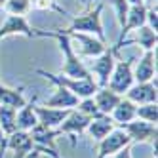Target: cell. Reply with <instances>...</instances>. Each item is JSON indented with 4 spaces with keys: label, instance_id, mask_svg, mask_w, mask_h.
Wrapping results in <instances>:
<instances>
[{
    "label": "cell",
    "instance_id": "15",
    "mask_svg": "<svg viewBox=\"0 0 158 158\" xmlns=\"http://www.w3.org/2000/svg\"><path fill=\"white\" fill-rule=\"evenodd\" d=\"M114 128H116V124H114V120H112L109 114H99V116H94L92 120H89L88 128H86V133L94 141H101L107 133H110Z\"/></svg>",
    "mask_w": 158,
    "mask_h": 158
},
{
    "label": "cell",
    "instance_id": "3",
    "mask_svg": "<svg viewBox=\"0 0 158 158\" xmlns=\"http://www.w3.org/2000/svg\"><path fill=\"white\" fill-rule=\"evenodd\" d=\"M36 73L40 76H44L46 80H50L52 84L73 92L78 99L92 97L97 92V88H99L95 84V80H82V78H71V76H65V74H53V73H48V71H44V69H36Z\"/></svg>",
    "mask_w": 158,
    "mask_h": 158
},
{
    "label": "cell",
    "instance_id": "23",
    "mask_svg": "<svg viewBox=\"0 0 158 158\" xmlns=\"http://www.w3.org/2000/svg\"><path fill=\"white\" fill-rule=\"evenodd\" d=\"M15 109L12 107H4L0 105V130L4 133V139L8 137L10 133H14L17 128H15Z\"/></svg>",
    "mask_w": 158,
    "mask_h": 158
},
{
    "label": "cell",
    "instance_id": "12",
    "mask_svg": "<svg viewBox=\"0 0 158 158\" xmlns=\"http://www.w3.org/2000/svg\"><path fill=\"white\" fill-rule=\"evenodd\" d=\"M124 97L130 99L131 103L135 105H147V103H156V97H158V92H156V80H151V82H135Z\"/></svg>",
    "mask_w": 158,
    "mask_h": 158
},
{
    "label": "cell",
    "instance_id": "29",
    "mask_svg": "<svg viewBox=\"0 0 158 158\" xmlns=\"http://www.w3.org/2000/svg\"><path fill=\"white\" fill-rule=\"evenodd\" d=\"M114 158H131V149H130V145L124 147V149H120V151L114 154Z\"/></svg>",
    "mask_w": 158,
    "mask_h": 158
},
{
    "label": "cell",
    "instance_id": "30",
    "mask_svg": "<svg viewBox=\"0 0 158 158\" xmlns=\"http://www.w3.org/2000/svg\"><path fill=\"white\" fill-rule=\"evenodd\" d=\"M4 133H2V130H0V152H2V147H4Z\"/></svg>",
    "mask_w": 158,
    "mask_h": 158
},
{
    "label": "cell",
    "instance_id": "34",
    "mask_svg": "<svg viewBox=\"0 0 158 158\" xmlns=\"http://www.w3.org/2000/svg\"><path fill=\"white\" fill-rule=\"evenodd\" d=\"M143 2H145V0H143Z\"/></svg>",
    "mask_w": 158,
    "mask_h": 158
},
{
    "label": "cell",
    "instance_id": "10",
    "mask_svg": "<svg viewBox=\"0 0 158 158\" xmlns=\"http://www.w3.org/2000/svg\"><path fill=\"white\" fill-rule=\"evenodd\" d=\"M35 27L29 23L25 15H8L6 21L0 25V40L14 35H23L27 38H35Z\"/></svg>",
    "mask_w": 158,
    "mask_h": 158
},
{
    "label": "cell",
    "instance_id": "28",
    "mask_svg": "<svg viewBox=\"0 0 158 158\" xmlns=\"http://www.w3.org/2000/svg\"><path fill=\"white\" fill-rule=\"evenodd\" d=\"M31 6L36 8V10H48V12H61V14H67L61 6L55 2V0H31Z\"/></svg>",
    "mask_w": 158,
    "mask_h": 158
},
{
    "label": "cell",
    "instance_id": "25",
    "mask_svg": "<svg viewBox=\"0 0 158 158\" xmlns=\"http://www.w3.org/2000/svg\"><path fill=\"white\" fill-rule=\"evenodd\" d=\"M135 118L145 120V122H151V124H156V120H158V105H156V103L137 105V110H135Z\"/></svg>",
    "mask_w": 158,
    "mask_h": 158
},
{
    "label": "cell",
    "instance_id": "17",
    "mask_svg": "<svg viewBox=\"0 0 158 158\" xmlns=\"http://www.w3.org/2000/svg\"><path fill=\"white\" fill-rule=\"evenodd\" d=\"M78 99L73 92H69V89H65V88H59L53 92V95L50 99L44 101V107H53V109H74L78 105Z\"/></svg>",
    "mask_w": 158,
    "mask_h": 158
},
{
    "label": "cell",
    "instance_id": "2",
    "mask_svg": "<svg viewBox=\"0 0 158 158\" xmlns=\"http://www.w3.org/2000/svg\"><path fill=\"white\" fill-rule=\"evenodd\" d=\"M103 4H97L94 8L86 10L82 15L71 17V25L65 31L69 32H86V35H94L101 42H107L105 29H103Z\"/></svg>",
    "mask_w": 158,
    "mask_h": 158
},
{
    "label": "cell",
    "instance_id": "4",
    "mask_svg": "<svg viewBox=\"0 0 158 158\" xmlns=\"http://www.w3.org/2000/svg\"><path fill=\"white\" fill-rule=\"evenodd\" d=\"M133 57L130 59H116L114 63V69H112V74L107 82V88L112 89V92H116L118 95H124L128 92V89L135 84L133 80Z\"/></svg>",
    "mask_w": 158,
    "mask_h": 158
},
{
    "label": "cell",
    "instance_id": "11",
    "mask_svg": "<svg viewBox=\"0 0 158 158\" xmlns=\"http://www.w3.org/2000/svg\"><path fill=\"white\" fill-rule=\"evenodd\" d=\"M94 65H92V71L95 73L97 76V86L99 88H105L109 78L112 74V69H114V63H116V52L112 48H107L101 55H97V57H94Z\"/></svg>",
    "mask_w": 158,
    "mask_h": 158
},
{
    "label": "cell",
    "instance_id": "7",
    "mask_svg": "<svg viewBox=\"0 0 158 158\" xmlns=\"http://www.w3.org/2000/svg\"><path fill=\"white\" fill-rule=\"evenodd\" d=\"M124 131L128 133V137L131 143H156V124H151V122H145V120H139V118H133L126 124H122Z\"/></svg>",
    "mask_w": 158,
    "mask_h": 158
},
{
    "label": "cell",
    "instance_id": "16",
    "mask_svg": "<svg viewBox=\"0 0 158 158\" xmlns=\"http://www.w3.org/2000/svg\"><path fill=\"white\" fill-rule=\"evenodd\" d=\"M94 97V103L97 107V110L101 114H110V110L118 105V101L122 99V95H118L116 92L109 89L107 86L105 88H97V92L92 95Z\"/></svg>",
    "mask_w": 158,
    "mask_h": 158
},
{
    "label": "cell",
    "instance_id": "18",
    "mask_svg": "<svg viewBox=\"0 0 158 158\" xmlns=\"http://www.w3.org/2000/svg\"><path fill=\"white\" fill-rule=\"evenodd\" d=\"M135 110H137V105L131 103L130 99H126V97L122 95V99L118 101V105L110 110L109 116L114 120L116 126H122V124H126V122H130V120L135 118Z\"/></svg>",
    "mask_w": 158,
    "mask_h": 158
},
{
    "label": "cell",
    "instance_id": "6",
    "mask_svg": "<svg viewBox=\"0 0 158 158\" xmlns=\"http://www.w3.org/2000/svg\"><path fill=\"white\" fill-rule=\"evenodd\" d=\"M6 151L15 152V158H31L32 151H35V141H32L29 131L15 130L14 133H10L6 137L4 147H2V152H0V158L4 156Z\"/></svg>",
    "mask_w": 158,
    "mask_h": 158
},
{
    "label": "cell",
    "instance_id": "31",
    "mask_svg": "<svg viewBox=\"0 0 158 158\" xmlns=\"http://www.w3.org/2000/svg\"><path fill=\"white\" fill-rule=\"evenodd\" d=\"M130 4H137V2H143V0H128Z\"/></svg>",
    "mask_w": 158,
    "mask_h": 158
},
{
    "label": "cell",
    "instance_id": "27",
    "mask_svg": "<svg viewBox=\"0 0 158 158\" xmlns=\"http://www.w3.org/2000/svg\"><path fill=\"white\" fill-rule=\"evenodd\" d=\"M112 6H114L118 25L122 29L124 25H126V15H128V10H130V2L128 0H112Z\"/></svg>",
    "mask_w": 158,
    "mask_h": 158
},
{
    "label": "cell",
    "instance_id": "21",
    "mask_svg": "<svg viewBox=\"0 0 158 158\" xmlns=\"http://www.w3.org/2000/svg\"><path fill=\"white\" fill-rule=\"evenodd\" d=\"M31 137L32 141H35V145L38 147H48V149H55V139H57V133H55V130H50L46 126H42V124H36L35 128H32L31 131Z\"/></svg>",
    "mask_w": 158,
    "mask_h": 158
},
{
    "label": "cell",
    "instance_id": "5",
    "mask_svg": "<svg viewBox=\"0 0 158 158\" xmlns=\"http://www.w3.org/2000/svg\"><path fill=\"white\" fill-rule=\"evenodd\" d=\"M131 145L128 133L124 131L122 128H114L110 133H107L101 141H97V149H95V158H109V156H114L120 149H124V147Z\"/></svg>",
    "mask_w": 158,
    "mask_h": 158
},
{
    "label": "cell",
    "instance_id": "26",
    "mask_svg": "<svg viewBox=\"0 0 158 158\" xmlns=\"http://www.w3.org/2000/svg\"><path fill=\"white\" fill-rule=\"evenodd\" d=\"M76 110H80V112H84V114H88V116H99L101 112L97 110V107H95V103H94V97H86V99H80L78 101V105L74 107Z\"/></svg>",
    "mask_w": 158,
    "mask_h": 158
},
{
    "label": "cell",
    "instance_id": "8",
    "mask_svg": "<svg viewBox=\"0 0 158 158\" xmlns=\"http://www.w3.org/2000/svg\"><path fill=\"white\" fill-rule=\"evenodd\" d=\"M89 120H92V116H88V114H84V112L73 109L69 114H67V118L59 124L57 128H55V133H57V135H61V133L71 135V145L74 147L76 145V139L74 137H76V135L86 133V128H88Z\"/></svg>",
    "mask_w": 158,
    "mask_h": 158
},
{
    "label": "cell",
    "instance_id": "14",
    "mask_svg": "<svg viewBox=\"0 0 158 158\" xmlns=\"http://www.w3.org/2000/svg\"><path fill=\"white\" fill-rule=\"evenodd\" d=\"M135 82H151L156 80V65H154V50H147L139 59L137 67L133 71Z\"/></svg>",
    "mask_w": 158,
    "mask_h": 158
},
{
    "label": "cell",
    "instance_id": "32",
    "mask_svg": "<svg viewBox=\"0 0 158 158\" xmlns=\"http://www.w3.org/2000/svg\"><path fill=\"white\" fill-rule=\"evenodd\" d=\"M8 2V0H0V8H4V4Z\"/></svg>",
    "mask_w": 158,
    "mask_h": 158
},
{
    "label": "cell",
    "instance_id": "9",
    "mask_svg": "<svg viewBox=\"0 0 158 158\" xmlns=\"http://www.w3.org/2000/svg\"><path fill=\"white\" fill-rule=\"evenodd\" d=\"M65 32L69 35L71 44H78L76 46L78 52H80L82 55H86V57H97V55H101L109 48L107 42H101L94 35H86V32H69V31H65Z\"/></svg>",
    "mask_w": 158,
    "mask_h": 158
},
{
    "label": "cell",
    "instance_id": "22",
    "mask_svg": "<svg viewBox=\"0 0 158 158\" xmlns=\"http://www.w3.org/2000/svg\"><path fill=\"white\" fill-rule=\"evenodd\" d=\"M156 40H158L156 31L151 29L149 25H141V27L135 29V36H133V40H130V42L139 44V46L147 52V50H156Z\"/></svg>",
    "mask_w": 158,
    "mask_h": 158
},
{
    "label": "cell",
    "instance_id": "35",
    "mask_svg": "<svg viewBox=\"0 0 158 158\" xmlns=\"http://www.w3.org/2000/svg\"><path fill=\"white\" fill-rule=\"evenodd\" d=\"M59 158H61V156H59Z\"/></svg>",
    "mask_w": 158,
    "mask_h": 158
},
{
    "label": "cell",
    "instance_id": "20",
    "mask_svg": "<svg viewBox=\"0 0 158 158\" xmlns=\"http://www.w3.org/2000/svg\"><path fill=\"white\" fill-rule=\"evenodd\" d=\"M27 103V99L23 95V88H8L4 84H0V105L12 107V109H21Z\"/></svg>",
    "mask_w": 158,
    "mask_h": 158
},
{
    "label": "cell",
    "instance_id": "19",
    "mask_svg": "<svg viewBox=\"0 0 158 158\" xmlns=\"http://www.w3.org/2000/svg\"><path fill=\"white\" fill-rule=\"evenodd\" d=\"M36 124H38V118L35 114V109H32V101H27L15 112V128L21 131H31Z\"/></svg>",
    "mask_w": 158,
    "mask_h": 158
},
{
    "label": "cell",
    "instance_id": "33",
    "mask_svg": "<svg viewBox=\"0 0 158 158\" xmlns=\"http://www.w3.org/2000/svg\"><path fill=\"white\" fill-rule=\"evenodd\" d=\"M82 2H88V0H82Z\"/></svg>",
    "mask_w": 158,
    "mask_h": 158
},
{
    "label": "cell",
    "instance_id": "1",
    "mask_svg": "<svg viewBox=\"0 0 158 158\" xmlns=\"http://www.w3.org/2000/svg\"><path fill=\"white\" fill-rule=\"evenodd\" d=\"M35 36L57 40L59 50H61V53H63L61 74L71 76V78H82V80H94L92 71H89L88 67L80 61V57H78V53H76L74 46L71 44L69 35H67L63 29H59V31H40V29H36V31H35Z\"/></svg>",
    "mask_w": 158,
    "mask_h": 158
},
{
    "label": "cell",
    "instance_id": "13",
    "mask_svg": "<svg viewBox=\"0 0 158 158\" xmlns=\"http://www.w3.org/2000/svg\"><path fill=\"white\" fill-rule=\"evenodd\" d=\"M32 109H35V114L38 118V124L46 126L50 130H55L59 124L67 118V114L73 109H53V107H44V105H35L32 103Z\"/></svg>",
    "mask_w": 158,
    "mask_h": 158
},
{
    "label": "cell",
    "instance_id": "24",
    "mask_svg": "<svg viewBox=\"0 0 158 158\" xmlns=\"http://www.w3.org/2000/svg\"><path fill=\"white\" fill-rule=\"evenodd\" d=\"M4 10L10 15H25L27 17L32 6H31V0H8L4 4Z\"/></svg>",
    "mask_w": 158,
    "mask_h": 158
}]
</instances>
